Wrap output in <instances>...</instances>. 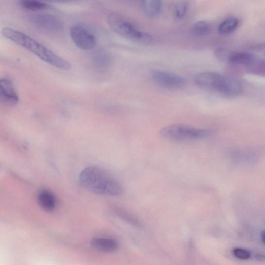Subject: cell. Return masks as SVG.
<instances>
[{"mask_svg":"<svg viewBox=\"0 0 265 265\" xmlns=\"http://www.w3.org/2000/svg\"><path fill=\"white\" fill-rule=\"evenodd\" d=\"M1 33L5 38L27 49L43 61L63 70H69L71 68L70 62L26 34L9 27L4 28Z\"/></svg>","mask_w":265,"mask_h":265,"instance_id":"1","label":"cell"},{"mask_svg":"<svg viewBox=\"0 0 265 265\" xmlns=\"http://www.w3.org/2000/svg\"><path fill=\"white\" fill-rule=\"evenodd\" d=\"M80 184L97 194L117 196L122 191L118 181L107 172L99 167H88L80 174Z\"/></svg>","mask_w":265,"mask_h":265,"instance_id":"2","label":"cell"},{"mask_svg":"<svg viewBox=\"0 0 265 265\" xmlns=\"http://www.w3.org/2000/svg\"><path fill=\"white\" fill-rule=\"evenodd\" d=\"M194 80L196 84L202 87L227 97L238 96L243 91V87L237 80L216 72H202L196 76Z\"/></svg>","mask_w":265,"mask_h":265,"instance_id":"3","label":"cell"},{"mask_svg":"<svg viewBox=\"0 0 265 265\" xmlns=\"http://www.w3.org/2000/svg\"><path fill=\"white\" fill-rule=\"evenodd\" d=\"M107 22L113 32L125 39L144 45H151L154 42L151 34L138 30L131 22L117 14H109Z\"/></svg>","mask_w":265,"mask_h":265,"instance_id":"4","label":"cell"},{"mask_svg":"<svg viewBox=\"0 0 265 265\" xmlns=\"http://www.w3.org/2000/svg\"><path fill=\"white\" fill-rule=\"evenodd\" d=\"M212 133V131L210 130L195 128L183 124L166 126L159 132L161 136L169 140L176 141L202 139L208 137Z\"/></svg>","mask_w":265,"mask_h":265,"instance_id":"5","label":"cell"},{"mask_svg":"<svg viewBox=\"0 0 265 265\" xmlns=\"http://www.w3.org/2000/svg\"><path fill=\"white\" fill-rule=\"evenodd\" d=\"M227 63L247 66L252 73H264V60L260 56L248 52L232 51Z\"/></svg>","mask_w":265,"mask_h":265,"instance_id":"6","label":"cell"},{"mask_svg":"<svg viewBox=\"0 0 265 265\" xmlns=\"http://www.w3.org/2000/svg\"><path fill=\"white\" fill-rule=\"evenodd\" d=\"M70 36L75 45L80 50L91 51L97 45V40L94 34L82 26H73L70 30Z\"/></svg>","mask_w":265,"mask_h":265,"instance_id":"7","label":"cell"},{"mask_svg":"<svg viewBox=\"0 0 265 265\" xmlns=\"http://www.w3.org/2000/svg\"><path fill=\"white\" fill-rule=\"evenodd\" d=\"M32 24L37 29L50 33L60 32L63 28L62 21L56 16L49 14H38L30 17Z\"/></svg>","mask_w":265,"mask_h":265,"instance_id":"8","label":"cell"},{"mask_svg":"<svg viewBox=\"0 0 265 265\" xmlns=\"http://www.w3.org/2000/svg\"><path fill=\"white\" fill-rule=\"evenodd\" d=\"M152 77L156 84L168 89H180L186 84V79L181 76L162 70H154Z\"/></svg>","mask_w":265,"mask_h":265,"instance_id":"9","label":"cell"},{"mask_svg":"<svg viewBox=\"0 0 265 265\" xmlns=\"http://www.w3.org/2000/svg\"><path fill=\"white\" fill-rule=\"evenodd\" d=\"M19 97L12 82L8 79H0V104L9 106L17 105Z\"/></svg>","mask_w":265,"mask_h":265,"instance_id":"10","label":"cell"},{"mask_svg":"<svg viewBox=\"0 0 265 265\" xmlns=\"http://www.w3.org/2000/svg\"><path fill=\"white\" fill-rule=\"evenodd\" d=\"M92 247L103 252H113L119 247L118 242L113 239L107 238H96L91 242Z\"/></svg>","mask_w":265,"mask_h":265,"instance_id":"11","label":"cell"},{"mask_svg":"<svg viewBox=\"0 0 265 265\" xmlns=\"http://www.w3.org/2000/svg\"><path fill=\"white\" fill-rule=\"evenodd\" d=\"M142 5L144 13L149 17L159 15L162 7V0H142Z\"/></svg>","mask_w":265,"mask_h":265,"instance_id":"12","label":"cell"},{"mask_svg":"<svg viewBox=\"0 0 265 265\" xmlns=\"http://www.w3.org/2000/svg\"><path fill=\"white\" fill-rule=\"evenodd\" d=\"M39 201L42 208L46 211L51 212L55 209L56 201L54 196L48 190H44L40 193Z\"/></svg>","mask_w":265,"mask_h":265,"instance_id":"13","label":"cell"},{"mask_svg":"<svg viewBox=\"0 0 265 265\" xmlns=\"http://www.w3.org/2000/svg\"><path fill=\"white\" fill-rule=\"evenodd\" d=\"M239 20L236 17H230L223 21L218 27V33L226 36L234 32L238 28Z\"/></svg>","mask_w":265,"mask_h":265,"instance_id":"14","label":"cell"},{"mask_svg":"<svg viewBox=\"0 0 265 265\" xmlns=\"http://www.w3.org/2000/svg\"><path fill=\"white\" fill-rule=\"evenodd\" d=\"M20 5L25 9L37 11L48 9L51 6L43 0H19Z\"/></svg>","mask_w":265,"mask_h":265,"instance_id":"15","label":"cell"},{"mask_svg":"<svg viewBox=\"0 0 265 265\" xmlns=\"http://www.w3.org/2000/svg\"><path fill=\"white\" fill-rule=\"evenodd\" d=\"M193 30L196 35L205 36L210 33L211 27L208 22L201 20L195 23Z\"/></svg>","mask_w":265,"mask_h":265,"instance_id":"16","label":"cell"},{"mask_svg":"<svg viewBox=\"0 0 265 265\" xmlns=\"http://www.w3.org/2000/svg\"><path fill=\"white\" fill-rule=\"evenodd\" d=\"M189 8V4L186 0H180L175 6L176 16L178 19H182L186 16Z\"/></svg>","mask_w":265,"mask_h":265,"instance_id":"17","label":"cell"},{"mask_svg":"<svg viewBox=\"0 0 265 265\" xmlns=\"http://www.w3.org/2000/svg\"><path fill=\"white\" fill-rule=\"evenodd\" d=\"M113 211L115 214L122 218V220H125L126 222L133 224L135 226H140L141 224L140 222L128 213L124 212L121 210L118 209H113Z\"/></svg>","mask_w":265,"mask_h":265,"instance_id":"18","label":"cell"},{"mask_svg":"<svg viewBox=\"0 0 265 265\" xmlns=\"http://www.w3.org/2000/svg\"><path fill=\"white\" fill-rule=\"evenodd\" d=\"M232 51L224 48H218L214 51L216 58L223 62L227 63L229 57Z\"/></svg>","mask_w":265,"mask_h":265,"instance_id":"19","label":"cell"},{"mask_svg":"<svg viewBox=\"0 0 265 265\" xmlns=\"http://www.w3.org/2000/svg\"><path fill=\"white\" fill-rule=\"evenodd\" d=\"M233 253L235 257L243 261L249 260L251 256L250 252L241 248L234 249Z\"/></svg>","mask_w":265,"mask_h":265,"instance_id":"20","label":"cell"},{"mask_svg":"<svg viewBox=\"0 0 265 265\" xmlns=\"http://www.w3.org/2000/svg\"><path fill=\"white\" fill-rule=\"evenodd\" d=\"M264 236H265V233L264 232H263L262 234H261V240L263 241V244H264Z\"/></svg>","mask_w":265,"mask_h":265,"instance_id":"21","label":"cell"}]
</instances>
